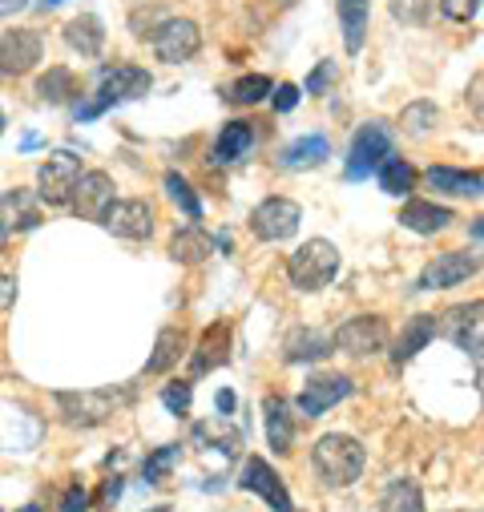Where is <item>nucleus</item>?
<instances>
[{"label":"nucleus","instance_id":"nucleus-1","mask_svg":"<svg viewBox=\"0 0 484 512\" xmlns=\"http://www.w3.org/2000/svg\"><path fill=\"white\" fill-rule=\"evenodd\" d=\"M150 85H154V77H150L142 65H105L101 77H97L93 97L77 105V121H93V117H101V113L113 109V105L138 101V97L150 93Z\"/></svg>","mask_w":484,"mask_h":512},{"label":"nucleus","instance_id":"nucleus-2","mask_svg":"<svg viewBox=\"0 0 484 512\" xmlns=\"http://www.w3.org/2000/svg\"><path fill=\"white\" fill-rule=\"evenodd\" d=\"M311 464L319 472L323 484L331 488H347L363 476V464H368V452H363V444L355 436H343V432H327L319 436L315 452H311Z\"/></svg>","mask_w":484,"mask_h":512},{"label":"nucleus","instance_id":"nucleus-3","mask_svg":"<svg viewBox=\"0 0 484 512\" xmlns=\"http://www.w3.org/2000/svg\"><path fill=\"white\" fill-rule=\"evenodd\" d=\"M134 404V388H85V392H57V408L73 428H97L113 420L121 408Z\"/></svg>","mask_w":484,"mask_h":512},{"label":"nucleus","instance_id":"nucleus-4","mask_svg":"<svg viewBox=\"0 0 484 512\" xmlns=\"http://www.w3.org/2000/svg\"><path fill=\"white\" fill-rule=\"evenodd\" d=\"M339 275V250L327 238H311L303 242L291 259H287V279L295 291H323L331 279Z\"/></svg>","mask_w":484,"mask_h":512},{"label":"nucleus","instance_id":"nucleus-5","mask_svg":"<svg viewBox=\"0 0 484 512\" xmlns=\"http://www.w3.org/2000/svg\"><path fill=\"white\" fill-rule=\"evenodd\" d=\"M81 174H85V170H81V158H77L73 150L49 154V158L41 162V170H37V198L49 202V206L73 202V190H77Z\"/></svg>","mask_w":484,"mask_h":512},{"label":"nucleus","instance_id":"nucleus-6","mask_svg":"<svg viewBox=\"0 0 484 512\" xmlns=\"http://www.w3.org/2000/svg\"><path fill=\"white\" fill-rule=\"evenodd\" d=\"M392 154V130L384 121H368V125H359V134L347 150V178L359 182V178H368L372 170L384 166V158Z\"/></svg>","mask_w":484,"mask_h":512},{"label":"nucleus","instance_id":"nucleus-7","mask_svg":"<svg viewBox=\"0 0 484 512\" xmlns=\"http://www.w3.org/2000/svg\"><path fill=\"white\" fill-rule=\"evenodd\" d=\"M299 222H303V210L291 198H263L251 210V234L259 242H287L299 230Z\"/></svg>","mask_w":484,"mask_h":512},{"label":"nucleus","instance_id":"nucleus-8","mask_svg":"<svg viewBox=\"0 0 484 512\" xmlns=\"http://www.w3.org/2000/svg\"><path fill=\"white\" fill-rule=\"evenodd\" d=\"M440 335H448L468 355H484V299L448 307L440 315Z\"/></svg>","mask_w":484,"mask_h":512},{"label":"nucleus","instance_id":"nucleus-9","mask_svg":"<svg viewBox=\"0 0 484 512\" xmlns=\"http://www.w3.org/2000/svg\"><path fill=\"white\" fill-rule=\"evenodd\" d=\"M476 271H480V259L472 250H444L420 271L416 291H448V287H460L464 279H472Z\"/></svg>","mask_w":484,"mask_h":512},{"label":"nucleus","instance_id":"nucleus-10","mask_svg":"<svg viewBox=\"0 0 484 512\" xmlns=\"http://www.w3.org/2000/svg\"><path fill=\"white\" fill-rule=\"evenodd\" d=\"M150 41H154L158 61L182 65V61H190V57L202 49V29H198L194 21H186V17H166L162 29H154Z\"/></svg>","mask_w":484,"mask_h":512},{"label":"nucleus","instance_id":"nucleus-11","mask_svg":"<svg viewBox=\"0 0 484 512\" xmlns=\"http://www.w3.org/2000/svg\"><path fill=\"white\" fill-rule=\"evenodd\" d=\"M331 339H335V347H339L343 355L363 359V355L384 351V343H388V323H384L380 315H355V319H347Z\"/></svg>","mask_w":484,"mask_h":512},{"label":"nucleus","instance_id":"nucleus-12","mask_svg":"<svg viewBox=\"0 0 484 512\" xmlns=\"http://www.w3.org/2000/svg\"><path fill=\"white\" fill-rule=\"evenodd\" d=\"M45 57V41L37 29H9L0 37V77H25Z\"/></svg>","mask_w":484,"mask_h":512},{"label":"nucleus","instance_id":"nucleus-13","mask_svg":"<svg viewBox=\"0 0 484 512\" xmlns=\"http://www.w3.org/2000/svg\"><path fill=\"white\" fill-rule=\"evenodd\" d=\"M351 392H355V383H351L347 375H339V371L311 375V379H307V388L299 392V412H303L307 420H315V416L331 412L339 400H347Z\"/></svg>","mask_w":484,"mask_h":512},{"label":"nucleus","instance_id":"nucleus-14","mask_svg":"<svg viewBox=\"0 0 484 512\" xmlns=\"http://www.w3.org/2000/svg\"><path fill=\"white\" fill-rule=\"evenodd\" d=\"M238 484L247 488V492H255V496H263V500H267V508H275V512H295V504H291V492H287L283 476H279L263 456H251L247 464H242Z\"/></svg>","mask_w":484,"mask_h":512},{"label":"nucleus","instance_id":"nucleus-15","mask_svg":"<svg viewBox=\"0 0 484 512\" xmlns=\"http://www.w3.org/2000/svg\"><path fill=\"white\" fill-rule=\"evenodd\" d=\"M113 178L105 170H85L77 190H73V214L85 222H105V214L113 210Z\"/></svg>","mask_w":484,"mask_h":512},{"label":"nucleus","instance_id":"nucleus-16","mask_svg":"<svg viewBox=\"0 0 484 512\" xmlns=\"http://www.w3.org/2000/svg\"><path fill=\"white\" fill-rule=\"evenodd\" d=\"M101 226H105L109 234H117V238L142 242V238L154 234V206H150L146 198H121V202H113V210L105 214Z\"/></svg>","mask_w":484,"mask_h":512},{"label":"nucleus","instance_id":"nucleus-17","mask_svg":"<svg viewBox=\"0 0 484 512\" xmlns=\"http://www.w3.org/2000/svg\"><path fill=\"white\" fill-rule=\"evenodd\" d=\"M0 222H5L9 234H25L41 226V198L33 190H5L0 194Z\"/></svg>","mask_w":484,"mask_h":512},{"label":"nucleus","instance_id":"nucleus-18","mask_svg":"<svg viewBox=\"0 0 484 512\" xmlns=\"http://www.w3.org/2000/svg\"><path fill=\"white\" fill-rule=\"evenodd\" d=\"M424 186L448 198H480L484 194V174L476 170H456V166H428Z\"/></svg>","mask_w":484,"mask_h":512},{"label":"nucleus","instance_id":"nucleus-19","mask_svg":"<svg viewBox=\"0 0 484 512\" xmlns=\"http://www.w3.org/2000/svg\"><path fill=\"white\" fill-rule=\"evenodd\" d=\"M335 351V339L323 335L319 327H295L287 339H283V359L287 363H319Z\"/></svg>","mask_w":484,"mask_h":512},{"label":"nucleus","instance_id":"nucleus-20","mask_svg":"<svg viewBox=\"0 0 484 512\" xmlns=\"http://www.w3.org/2000/svg\"><path fill=\"white\" fill-rule=\"evenodd\" d=\"M251 146H255V125L251 121H226L222 125V134L214 138V166H234V162H242L251 154Z\"/></svg>","mask_w":484,"mask_h":512},{"label":"nucleus","instance_id":"nucleus-21","mask_svg":"<svg viewBox=\"0 0 484 512\" xmlns=\"http://www.w3.org/2000/svg\"><path fill=\"white\" fill-rule=\"evenodd\" d=\"M440 335V319L436 315H416V319H408L404 323V331H400V339H396V351H392V363L396 367H404V363H412L432 339Z\"/></svg>","mask_w":484,"mask_h":512},{"label":"nucleus","instance_id":"nucleus-22","mask_svg":"<svg viewBox=\"0 0 484 512\" xmlns=\"http://www.w3.org/2000/svg\"><path fill=\"white\" fill-rule=\"evenodd\" d=\"M452 222H456V214H452L448 206L428 202V198H412V202H404V210H400V226H408V230H416V234H440V230H448Z\"/></svg>","mask_w":484,"mask_h":512},{"label":"nucleus","instance_id":"nucleus-23","mask_svg":"<svg viewBox=\"0 0 484 512\" xmlns=\"http://www.w3.org/2000/svg\"><path fill=\"white\" fill-rule=\"evenodd\" d=\"M230 359V323H214L210 331H202L194 355H190V371L194 375H206L214 367H222Z\"/></svg>","mask_w":484,"mask_h":512},{"label":"nucleus","instance_id":"nucleus-24","mask_svg":"<svg viewBox=\"0 0 484 512\" xmlns=\"http://www.w3.org/2000/svg\"><path fill=\"white\" fill-rule=\"evenodd\" d=\"M210 254H214V242H210V234H206L198 222L174 230V238H170V259H174V263H182V267H198V263L210 259Z\"/></svg>","mask_w":484,"mask_h":512},{"label":"nucleus","instance_id":"nucleus-25","mask_svg":"<svg viewBox=\"0 0 484 512\" xmlns=\"http://www.w3.org/2000/svg\"><path fill=\"white\" fill-rule=\"evenodd\" d=\"M368 21H372V0H339V29H343V41H347V53L363 49Z\"/></svg>","mask_w":484,"mask_h":512},{"label":"nucleus","instance_id":"nucleus-26","mask_svg":"<svg viewBox=\"0 0 484 512\" xmlns=\"http://www.w3.org/2000/svg\"><path fill=\"white\" fill-rule=\"evenodd\" d=\"M263 412H267V444H271L279 456L291 452V444H295V416H291L287 400H283V396H271V400L263 404Z\"/></svg>","mask_w":484,"mask_h":512},{"label":"nucleus","instance_id":"nucleus-27","mask_svg":"<svg viewBox=\"0 0 484 512\" xmlns=\"http://www.w3.org/2000/svg\"><path fill=\"white\" fill-rule=\"evenodd\" d=\"M65 45L77 49L81 57H97V53L105 49V29H101V21H97L93 13L73 17V21L65 25Z\"/></svg>","mask_w":484,"mask_h":512},{"label":"nucleus","instance_id":"nucleus-28","mask_svg":"<svg viewBox=\"0 0 484 512\" xmlns=\"http://www.w3.org/2000/svg\"><path fill=\"white\" fill-rule=\"evenodd\" d=\"M182 355H186V331H182V327H166V331H158L154 355L146 359V375H166V371H174Z\"/></svg>","mask_w":484,"mask_h":512},{"label":"nucleus","instance_id":"nucleus-29","mask_svg":"<svg viewBox=\"0 0 484 512\" xmlns=\"http://www.w3.org/2000/svg\"><path fill=\"white\" fill-rule=\"evenodd\" d=\"M331 154V142L323 134H307V138H295L287 150H283V166L287 170H307V166H323Z\"/></svg>","mask_w":484,"mask_h":512},{"label":"nucleus","instance_id":"nucleus-30","mask_svg":"<svg viewBox=\"0 0 484 512\" xmlns=\"http://www.w3.org/2000/svg\"><path fill=\"white\" fill-rule=\"evenodd\" d=\"M81 89H77V77L65 69V65H53L49 73H41V81H37V97L41 101H49V105H65V101H73Z\"/></svg>","mask_w":484,"mask_h":512},{"label":"nucleus","instance_id":"nucleus-31","mask_svg":"<svg viewBox=\"0 0 484 512\" xmlns=\"http://www.w3.org/2000/svg\"><path fill=\"white\" fill-rule=\"evenodd\" d=\"M376 174H380V190L392 194V198H404V194H412V186H416V170H412L404 158H396V154H388Z\"/></svg>","mask_w":484,"mask_h":512},{"label":"nucleus","instance_id":"nucleus-32","mask_svg":"<svg viewBox=\"0 0 484 512\" xmlns=\"http://www.w3.org/2000/svg\"><path fill=\"white\" fill-rule=\"evenodd\" d=\"M380 512H424V492L416 480H392Z\"/></svg>","mask_w":484,"mask_h":512},{"label":"nucleus","instance_id":"nucleus-33","mask_svg":"<svg viewBox=\"0 0 484 512\" xmlns=\"http://www.w3.org/2000/svg\"><path fill=\"white\" fill-rule=\"evenodd\" d=\"M267 93H275V85H271L267 73H247V77H238L234 85H226V101L230 105H255Z\"/></svg>","mask_w":484,"mask_h":512},{"label":"nucleus","instance_id":"nucleus-34","mask_svg":"<svg viewBox=\"0 0 484 512\" xmlns=\"http://www.w3.org/2000/svg\"><path fill=\"white\" fill-rule=\"evenodd\" d=\"M436 121H440V109H436L432 101H412V105H404V113H400L404 134H412V138L432 134V130H436Z\"/></svg>","mask_w":484,"mask_h":512},{"label":"nucleus","instance_id":"nucleus-35","mask_svg":"<svg viewBox=\"0 0 484 512\" xmlns=\"http://www.w3.org/2000/svg\"><path fill=\"white\" fill-rule=\"evenodd\" d=\"M166 194L174 198V206H178V210H182V214H186L190 222H202V202H198L194 186H190V182H186L182 174H174V170L166 174Z\"/></svg>","mask_w":484,"mask_h":512},{"label":"nucleus","instance_id":"nucleus-36","mask_svg":"<svg viewBox=\"0 0 484 512\" xmlns=\"http://www.w3.org/2000/svg\"><path fill=\"white\" fill-rule=\"evenodd\" d=\"M178 464V444H166V448H158L154 456H146V464H142V476H146V484H158L170 468Z\"/></svg>","mask_w":484,"mask_h":512},{"label":"nucleus","instance_id":"nucleus-37","mask_svg":"<svg viewBox=\"0 0 484 512\" xmlns=\"http://www.w3.org/2000/svg\"><path fill=\"white\" fill-rule=\"evenodd\" d=\"M190 383L186 379H174V383H166V392H162V404L174 412V416H186L190 412Z\"/></svg>","mask_w":484,"mask_h":512},{"label":"nucleus","instance_id":"nucleus-38","mask_svg":"<svg viewBox=\"0 0 484 512\" xmlns=\"http://www.w3.org/2000/svg\"><path fill=\"white\" fill-rule=\"evenodd\" d=\"M335 77H339V65H335V61H319V65L311 69V77H307V93H323Z\"/></svg>","mask_w":484,"mask_h":512},{"label":"nucleus","instance_id":"nucleus-39","mask_svg":"<svg viewBox=\"0 0 484 512\" xmlns=\"http://www.w3.org/2000/svg\"><path fill=\"white\" fill-rule=\"evenodd\" d=\"M480 9V0H440V13L448 21H472Z\"/></svg>","mask_w":484,"mask_h":512},{"label":"nucleus","instance_id":"nucleus-40","mask_svg":"<svg viewBox=\"0 0 484 512\" xmlns=\"http://www.w3.org/2000/svg\"><path fill=\"white\" fill-rule=\"evenodd\" d=\"M464 97H468V109H472V117L484 125V73H476V77L468 81V93H464Z\"/></svg>","mask_w":484,"mask_h":512},{"label":"nucleus","instance_id":"nucleus-41","mask_svg":"<svg viewBox=\"0 0 484 512\" xmlns=\"http://www.w3.org/2000/svg\"><path fill=\"white\" fill-rule=\"evenodd\" d=\"M85 508H89V492L81 484H69L65 500H61V512H85Z\"/></svg>","mask_w":484,"mask_h":512},{"label":"nucleus","instance_id":"nucleus-42","mask_svg":"<svg viewBox=\"0 0 484 512\" xmlns=\"http://www.w3.org/2000/svg\"><path fill=\"white\" fill-rule=\"evenodd\" d=\"M295 105H299V85H291V81L279 85V89H275V109H279V113H291Z\"/></svg>","mask_w":484,"mask_h":512},{"label":"nucleus","instance_id":"nucleus-43","mask_svg":"<svg viewBox=\"0 0 484 512\" xmlns=\"http://www.w3.org/2000/svg\"><path fill=\"white\" fill-rule=\"evenodd\" d=\"M17 303V279L0 271V311H9Z\"/></svg>","mask_w":484,"mask_h":512},{"label":"nucleus","instance_id":"nucleus-44","mask_svg":"<svg viewBox=\"0 0 484 512\" xmlns=\"http://www.w3.org/2000/svg\"><path fill=\"white\" fill-rule=\"evenodd\" d=\"M29 0H0V17H17Z\"/></svg>","mask_w":484,"mask_h":512},{"label":"nucleus","instance_id":"nucleus-45","mask_svg":"<svg viewBox=\"0 0 484 512\" xmlns=\"http://www.w3.org/2000/svg\"><path fill=\"white\" fill-rule=\"evenodd\" d=\"M218 412H222V416L234 412V392H218Z\"/></svg>","mask_w":484,"mask_h":512},{"label":"nucleus","instance_id":"nucleus-46","mask_svg":"<svg viewBox=\"0 0 484 512\" xmlns=\"http://www.w3.org/2000/svg\"><path fill=\"white\" fill-rule=\"evenodd\" d=\"M472 238H484V218H476V222H472Z\"/></svg>","mask_w":484,"mask_h":512},{"label":"nucleus","instance_id":"nucleus-47","mask_svg":"<svg viewBox=\"0 0 484 512\" xmlns=\"http://www.w3.org/2000/svg\"><path fill=\"white\" fill-rule=\"evenodd\" d=\"M41 9H57V5H65V0H37Z\"/></svg>","mask_w":484,"mask_h":512},{"label":"nucleus","instance_id":"nucleus-48","mask_svg":"<svg viewBox=\"0 0 484 512\" xmlns=\"http://www.w3.org/2000/svg\"><path fill=\"white\" fill-rule=\"evenodd\" d=\"M5 242H9V230H5V222H0V250H5Z\"/></svg>","mask_w":484,"mask_h":512},{"label":"nucleus","instance_id":"nucleus-49","mask_svg":"<svg viewBox=\"0 0 484 512\" xmlns=\"http://www.w3.org/2000/svg\"><path fill=\"white\" fill-rule=\"evenodd\" d=\"M21 512H41V508H37V504H25V508H21Z\"/></svg>","mask_w":484,"mask_h":512},{"label":"nucleus","instance_id":"nucleus-50","mask_svg":"<svg viewBox=\"0 0 484 512\" xmlns=\"http://www.w3.org/2000/svg\"><path fill=\"white\" fill-rule=\"evenodd\" d=\"M150 512H170V508H166V504H158V508H150Z\"/></svg>","mask_w":484,"mask_h":512},{"label":"nucleus","instance_id":"nucleus-51","mask_svg":"<svg viewBox=\"0 0 484 512\" xmlns=\"http://www.w3.org/2000/svg\"><path fill=\"white\" fill-rule=\"evenodd\" d=\"M0 134H5V113H0Z\"/></svg>","mask_w":484,"mask_h":512},{"label":"nucleus","instance_id":"nucleus-52","mask_svg":"<svg viewBox=\"0 0 484 512\" xmlns=\"http://www.w3.org/2000/svg\"><path fill=\"white\" fill-rule=\"evenodd\" d=\"M279 5H295V0H279Z\"/></svg>","mask_w":484,"mask_h":512}]
</instances>
